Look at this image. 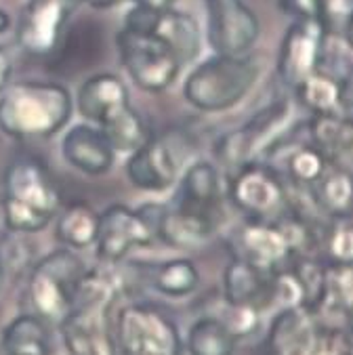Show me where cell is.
<instances>
[{
  "mask_svg": "<svg viewBox=\"0 0 353 355\" xmlns=\"http://www.w3.org/2000/svg\"><path fill=\"white\" fill-rule=\"evenodd\" d=\"M232 242L238 259H244L250 265L269 273L286 269L291 261L297 257L284 225L277 219H248L234 234Z\"/></svg>",
  "mask_w": 353,
  "mask_h": 355,
  "instance_id": "obj_12",
  "label": "cell"
},
{
  "mask_svg": "<svg viewBox=\"0 0 353 355\" xmlns=\"http://www.w3.org/2000/svg\"><path fill=\"white\" fill-rule=\"evenodd\" d=\"M221 177L219 171L210 162H193L179 185L175 196V206H183L189 210L204 212V215L217 217V210L221 206Z\"/></svg>",
  "mask_w": 353,
  "mask_h": 355,
  "instance_id": "obj_22",
  "label": "cell"
},
{
  "mask_svg": "<svg viewBox=\"0 0 353 355\" xmlns=\"http://www.w3.org/2000/svg\"><path fill=\"white\" fill-rule=\"evenodd\" d=\"M13 78V59L7 49L0 46V93H3Z\"/></svg>",
  "mask_w": 353,
  "mask_h": 355,
  "instance_id": "obj_37",
  "label": "cell"
},
{
  "mask_svg": "<svg viewBox=\"0 0 353 355\" xmlns=\"http://www.w3.org/2000/svg\"><path fill=\"white\" fill-rule=\"evenodd\" d=\"M293 91L299 105L309 110L311 116H349V80H338L316 69Z\"/></svg>",
  "mask_w": 353,
  "mask_h": 355,
  "instance_id": "obj_21",
  "label": "cell"
},
{
  "mask_svg": "<svg viewBox=\"0 0 353 355\" xmlns=\"http://www.w3.org/2000/svg\"><path fill=\"white\" fill-rule=\"evenodd\" d=\"M137 7H146V9H154V11H166L173 9V5L177 0H132Z\"/></svg>",
  "mask_w": 353,
  "mask_h": 355,
  "instance_id": "obj_38",
  "label": "cell"
},
{
  "mask_svg": "<svg viewBox=\"0 0 353 355\" xmlns=\"http://www.w3.org/2000/svg\"><path fill=\"white\" fill-rule=\"evenodd\" d=\"M72 118V97L55 83H17L0 93V128L13 139H46Z\"/></svg>",
  "mask_w": 353,
  "mask_h": 355,
  "instance_id": "obj_3",
  "label": "cell"
},
{
  "mask_svg": "<svg viewBox=\"0 0 353 355\" xmlns=\"http://www.w3.org/2000/svg\"><path fill=\"white\" fill-rule=\"evenodd\" d=\"M324 246L330 263H351L353 257V227L349 217H332L324 232Z\"/></svg>",
  "mask_w": 353,
  "mask_h": 355,
  "instance_id": "obj_33",
  "label": "cell"
},
{
  "mask_svg": "<svg viewBox=\"0 0 353 355\" xmlns=\"http://www.w3.org/2000/svg\"><path fill=\"white\" fill-rule=\"evenodd\" d=\"M277 7L279 11L293 17L295 21H326L328 13H330V0H277Z\"/></svg>",
  "mask_w": 353,
  "mask_h": 355,
  "instance_id": "obj_34",
  "label": "cell"
},
{
  "mask_svg": "<svg viewBox=\"0 0 353 355\" xmlns=\"http://www.w3.org/2000/svg\"><path fill=\"white\" fill-rule=\"evenodd\" d=\"M313 355H351V338L347 330L318 324Z\"/></svg>",
  "mask_w": 353,
  "mask_h": 355,
  "instance_id": "obj_35",
  "label": "cell"
},
{
  "mask_svg": "<svg viewBox=\"0 0 353 355\" xmlns=\"http://www.w3.org/2000/svg\"><path fill=\"white\" fill-rule=\"evenodd\" d=\"M154 36H158L171 49V53L181 63V67L185 63H191L200 55L202 34H200V26L196 17L189 13H181L175 9L162 11L156 24Z\"/></svg>",
  "mask_w": 353,
  "mask_h": 355,
  "instance_id": "obj_24",
  "label": "cell"
},
{
  "mask_svg": "<svg viewBox=\"0 0 353 355\" xmlns=\"http://www.w3.org/2000/svg\"><path fill=\"white\" fill-rule=\"evenodd\" d=\"M351 263H326V288L320 311L349 313L351 307Z\"/></svg>",
  "mask_w": 353,
  "mask_h": 355,
  "instance_id": "obj_32",
  "label": "cell"
},
{
  "mask_svg": "<svg viewBox=\"0 0 353 355\" xmlns=\"http://www.w3.org/2000/svg\"><path fill=\"white\" fill-rule=\"evenodd\" d=\"M238 336L221 318H200L187 332L189 355H234Z\"/></svg>",
  "mask_w": 353,
  "mask_h": 355,
  "instance_id": "obj_28",
  "label": "cell"
},
{
  "mask_svg": "<svg viewBox=\"0 0 353 355\" xmlns=\"http://www.w3.org/2000/svg\"><path fill=\"white\" fill-rule=\"evenodd\" d=\"M120 297L118 279L101 269L87 271L69 311L59 328L72 355H114V307Z\"/></svg>",
  "mask_w": 353,
  "mask_h": 355,
  "instance_id": "obj_1",
  "label": "cell"
},
{
  "mask_svg": "<svg viewBox=\"0 0 353 355\" xmlns=\"http://www.w3.org/2000/svg\"><path fill=\"white\" fill-rule=\"evenodd\" d=\"M177 158L162 139H150L126 162L128 181L146 191H164L177 181Z\"/></svg>",
  "mask_w": 353,
  "mask_h": 355,
  "instance_id": "obj_17",
  "label": "cell"
},
{
  "mask_svg": "<svg viewBox=\"0 0 353 355\" xmlns=\"http://www.w3.org/2000/svg\"><path fill=\"white\" fill-rule=\"evenodd\" d=\"M311 144L320 148L328 160L338 158L351 150L353 126L349 116H311L309 120Z\"/></svg>",
  "mask_w": 353,
  "mask_h": 355,
  "instance_id": "obj_30",
  "label": "cell"
},
{
  "mask_svg": "<svg viewBox=\"0 0 353 355\" xmlns=\"http://www.w3.org/2000/svg\"><path fill=\"white\" fill-rule=\"evenodd\" d=\"M291 124L293 103L289 99H279L261 110L244 126L223 135L217 141L215 152L230 171H236L248 162H259L261 158L271 154L275 146H279Z\"/></svg>",
  "mask_w": 353,
  "mask_h": 355,
  "instance_id": "obj_7",
  "label": "cell"
},
{
  "mask_svg": "<svg viewBox=\"0 0 353 355\" xmlns=\"http://www.w3.org/2000/svg\"><path fill=\"white\" fill-rule=\"evenodd\" d=\"M259 78V65L246 55H215L185 80L183 95L200 112H225L240 103Z\"/></svg>",
  "mask_w": 353,
  "mask_h": 355,
  "instance_id": "obj_4",
  "label": "cell"
},
{
  "mask_svg": "<svg viewBox=\"0 0 353 355\" xmlns=\"http://www.w3.org/2000/svg\"><path fill=\"white\" fill-rule=\"evenodd\" d=\"M85 273L87 265L69 250H55L40 259L32 267L28 282V301L34 313L46 322H61L72 307Z\"/></svg>",
  "mask_w": 353,
  "mask_h": 355,
  "instance_id": "obj_6",
  "label": "cell"
},
{
  "mask_svg": "<svg viewBox=\"0 0 353 355\" xmlns=\"http://www.w3.org/2000/svg\"><path fill=\"white\" fill-rule=\"evenodd\" d=\"M227 196L248 219L275 221L289 210V189L284 179L261 160L232 171Z\"/></svg>",
  "mask_w": 353,
  "mask_h": 355,
  "instance_id": "obj_10",
  "label": "cell"
},
{
  "mask_svg": "<svg viewBox=\"0 0 353 355\" xmlns=\"http://www.w3.org/2000/svg\"><path fill=\"white\" fill-rule=\"evenodd\" d=\"M316 208L332 217H349L351 215V173L341 164H328L324 175L309 187Z\"/></svg>",
  "mask_w": 353,
  "mask_h": 355,
  "instance_id": "obj_26",
  "label": "cell"
},
{
  "mask_svg": "<svg viewBox=\"0 0 353 355\" xmlns=\"http://www.w3.org/2000/svg\"><path fill=\"white\" fill-rule=\"evenodd\" d=\"M116 46L128 76L148 93H164L181 72L177 57L154 34H135L122 28L116 36Z\"/></svg>",
  "mask_w": 353,
  "mask_h": 355,
  "instance_id": "obj_9",
  "label": "cell"
},
{
  "mask_svg": "<svg viewBox=\"0 0 353 355\" xmlns=\"http://www.w3.org/2000/svg\"><path fill=\"white\" fill-rule=\"evenodd\" d=\"M130 105L128 87L116 74H95L78 91V110L80 114L97 124H103L118 112Z\"/></svg>",
  "mask_w": 353,
  "mask_h": 355,
  "instance_id": "obj_20",
  "label": "cell"
},
{
  "mask_svg": "<svg viewBox=\"0 0 353 355\" xmlns=\"http://www.w3.org/2000/svg\"><path fill=\"white\" fill-rule=\"evenodd\" d=\"M57 240L72 248H89L97 240L99 212L87 202H72L57 212Z\"/></svg>",
  "mask_w": 353,
  "mask_h": 355,
  "instance_id": "obj_25",
  "label": "cell"
},
{
  "mask_svg": "<svg viewBox=\"0 0 353 355\" xmlns=\"http://www.w3.org/2000/svg\"><path fill=\"white\" fill-rule=\"evenodd\" d=\"M223 295L227 305L261 311L275 301V273L236 257L223 273Z\"/></svg>",
  "mask_w": 353,
  "mask_h": 355,
  "instance_id": "obj_16",
  "label": "cell"
},
{
  "mask_svg": "<svg viewBox=\"0 0 353 355\" xmlns=\"http://www.w3.org/2000/svg\"><path fill=\"white\" fill-rule=\"evenodd\" d=\"M3 206L9 232H42L61 208V191L51 168L32 156L13 160L5 171Z\"/></svg>",
  "mask_w": 353,
  "mask_h": 355,
  "instance_id": "obj_2",
  "label": "cell"
},
{
  "mask_svg": "<svg viewBox=\"0 0 353 355\" xmlns=\"http://www.w3.org/2000/svg\"><path fill=\"white\" fill-rule=\"evenodd\" d=\"M328 156L313 144L297 148L286 160V173L291 181L299 187H311L328 168Z\"/></svg>",
  "mask_w": 353,
  "mask_h": 355,
  "instance_id": "obj_31",
  "label": "cell"
},
{
  "mask_svg": "<svg viewBox=\"0 0 353 355\" xmlns=\"http://www.w3.org/2000/svg\"><path fill=\"white\" fill-rule=\"evenodd\" d=\"M162 204H144L132 210L124 204H112L99 215L97 257L105 263L122 261L132 248L152 246L156 240V219Z\"/></svg>",
  "mask_w": 353,
  "mask_h": 355,
  "instance_id": "obj_8",
  "label": "cell"
},
{
  "mask_svg": "<svg viewBox=\"0 0 353 355\" xmlns=\"http://www.w3.org/2000/svg\"><path fill=\"white\" fill-rule=\"evenodd\" d=\"M5 267H3V263H0V291H3V284H5Z\"/></svg>",
  "mask_w": 353,
  "mask_h": 355,
  "instance_id": "obj_40",
  "label": "cell"
},
{
  "mask_svg": "<svg viewBox=\"0 0 353 355\" xmlns=\"http://www.w3.org/2000/svg\"><path fill=\"white\" fill-rule=\"evenodd\" d=\"M99 130L105 135L114 152H130L132 154L135 150L144 146L146 141L152 139L150 126L146 124V120L141 118V114L137 110H132V105L124 107L122 112H118L116 116H112L110 120L99 124Z\"/></svg>",
  "mask_w": 353,
  "mask_h": 355,
  "instance_id": "obj_29",
  "label": "cell"
},
{
  "mask_svg": "<svg viewBox=\"0 0 353 355\" xmlns=\"http://www.w3.org/2000/svg\"><path fill=\"white\" fill-rule=\"evenodd\" d=\"M80 3L83 0H28L17 24L19 46L32 57H51Z\"/></svg>",
  "mask_w": 353,
  "mask_h": 355,
  "instance_id": "obj_11",
  "label": "cell"
},
{
  "mask_svg": "<svg viewBox=\"0 0 353 355\" xmlns=\"http://www.w3.org/2000/svg\"><path fill=\"white\" fill-rule=\"evenodd\" d=\"M217 230V217L204 215L183 206H164L156 219V240L171 248L193 250L204 246Z\"/></svg>",
  "mask_w": 353,
  "mask_h": 355,
  "instance_id": "obj_15",
  "label": "cell"
},
{
  "mask_svg": "<svg viewBox=\"0 0 353 355\" xmlns=\"http://www.w3.org/2000/svg\"><path fill=\"white\" fill-rule=\"evenodd\" d=\"M175 322L152 303L124 305L114 315V355H181Z\"/></svg>",
  "mask_w": 353,
  "mask_h": 355,
  "instance_id": "obj_5",
  "label": "cell"
},
{
  "mask_svg": "<svg viewBox=\"0 0 353 355\" xmlns=\"http://www.w3.org/2000/svg\"><path fill=\"white\" fill-rule=\"evenodd\" d=\"M5 355H55L51 326L36 313H26L9 322L3 330Z\"/></svg>",
  "mask_w": 353,
  "mask_h": 355,
  "instance_id": "obj_23",
  "label": "cell"
},
{
  "mask_svg": "<svg viewBox=\"0 0 353 355\" xmlns=\"http://www.w3.org/2000/svg\"><path fill=\"white\" fill-rule=\"evenodd\" d=\"M9 26H11V17H9L3 9H0V34L7 32V30H9Z\"/></svg>",
  "mask_w": 353,
  "mask_h": 355,
  "instance_id": "obj_39",
  "label": "cell"
},
{
  "mask_svg": "<svg viewBox=\"0 0 353 355\" xmlns=\"http://www.w3.org/2000/svg\"><path fill=\"white\" fill-rule=\"evenodd\" d=\"M160 13L162 11H154V9L135 5V9H130L124 17V30L135 32V34H154Z\"/></svg>",
  "mask_w": 353,
  "mask_h": 355,
  "instance_id": "obj_36",
  "label": "cell"
},
{
  "mask_svg": "<svg viewBox=\"0 0 353 355\" xmlns=\"http://www.w3.org/2000/svg\"><path fill=\"white\" fill-rule=\"evenodd\" d=\"M61 154L67 164L91 177L105 175L112 168L116 156L105 135L89 124H78L67 130L61 144Z\"/></svg>",
  "mask_w": 353,
  "mask_h": 355,
  "instance_id": "obj_18",
  "label": "cell"
},
{
  "mask_svg": "<svg viewBox=\"0 0 353 355\" xmlns=\"http://www.w3.org/2000/svg\"><path fill=\"white\" fill-rule=\"evenodd\" d=\"M208 42L219 55H246L259 38V19L242 0H206Z\"/></svg>",
  "mask_w": 353,
  "mask_h": 355,
  "instance_id": "obj_13",
  "label": "cell"
},
{
  "mask_svg": "<svg viewBox=\"0 0 353 355\" xmlns=\"http://www.w3.org/2000/svg\"><path fill=\"white\" fill-rule=\"evenodd\" d=\"M303 307L279 311L267 338V355H313L318 324Z\"/></svg>",
  "mask_w": 353,
  "mask_h": 355,
  "instance_id": "obj_19",
  "label": "cell"
},
{
  "mask_svg": "<svg viewBox=\"0 0 353 355\" xmlns=\"http://www.w3.org/2000/svg\"><path fill=\"white\" fill-rule=\"evenodd\" d=\"M330 24L326 21H293L282 38L277 55V76L286 87L295 89L320 67L322 44Z\"/></svg>",
  "mask_w": 353,
  "mask_h": 355,
  "instance_id": "obj_14",
  "label": "cell"
},
{
  "mask_svg": "<svg viewBox=\"0 0 353 355\" xmlns=\"http://www.w3.org/2000/svg\"><path fill=\"white\" fill-rule=\"evenodd\" d=\"M146 271L152 286L169 297H185L193 293L200 284V273L196 265L187 259H173L164 263H139Z\"/></svg>",
  "mask_w": 353,
  "mask_h": 355,
  "instance_id": "obj_27",
  "label": "cell"
}]
</instances>
